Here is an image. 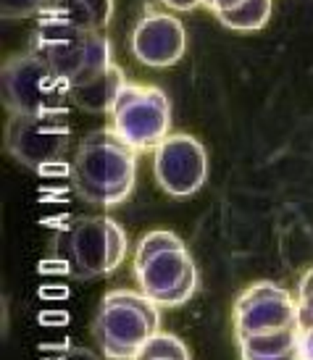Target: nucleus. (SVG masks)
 Here are the masks:
<instances>
[{
	"label": "nucleus",
	"mask_w": 313,
	"mask_h": 360,
	"mask_svg": "<svg viewBox=\"0 0 313 360\" xmlns=\"http://www.w3.org/2000/svg\"><path fill=\"white\" fill-rule=\"evenodd\" d=\"M155 331H161V308L132 290L108 292L92 321V334L108 360H134Z\"/></svg>",
	"instance_id": "nucleus-5"
},
{
	"label": "nucleus",
	"mask_w": 313,
	"mask_h": 360,
	"mask_svg": "<svg viewBox=\"0 0 313 360\" xmlns=\"http://www.w3.org/2000/svg\"><path fill=\"white\" fill-rule=\"evenodd\" d=\"M129 51L148 69H169L187 51V32L174 13H148L132 30Z\"/></svg>",
	"instance_id": "nucleus-11"
},
{
	"label": "nucleus",
	"mask_w": 313,
	"mask_h": 360,
	"mask_svg": "<svg viewBox=\"0 0 313 360\" xmlns=\"http://www.w3.org/2000/svg\"><path fill=\"white\" fill-rule=\"evenodd\" d=\"M290 323H300L298 297L274 281H255L234 302V334H237V340L261 334V331L282 329Z\"/></svg>",
	"instance_id": "nucleus-10"
},
{
	"label": "nucleus",
	"mask_w": 313,
	"mask_h": 360,
	"mask_svg": "<svg viewBox=\"0 0 313 360\" xmlns=\"http://www.w3.org/2000/svg\"><path fill=\"white\" fill-rule=\"evenodd\" d=\"M298 297H313V269L303 274V279L298 284Z\"/></svg>",
	"instance_id": "nucleus-22"
},
{
	"label": "nucleus",
	"mask_w": 313,
	"mask_h": 360,
	"mask_svg": "<svg viewBox=\"0 0 313 360\" xmlns=\"http://www.w3.org/2000/svg\"><path fill=\"white\" fill-rule=\"evenodd\" d=\"M153 176L166 195L177 200L192 198L208 179V155L200 140L192 134H169L153 150Z\"/></svg>",
	"instance_id": "nucleus-8"
},
{
	"label": "nucleus",
	"mask_w": 313,
	"mask_h": 360,
	"mask_svg": "<svg viewBox=\"0 0 313 360\" xmlns=\"http://www.w3.org/2000/svg\"><path fill=\"white\" fill-rule=\"evenodd\" d=\"M69 145V116H11L6 127V150L27 169L45 171L61 163Z\"/></svg>",
	"instance_id": "nucleus-7"
},
{
	"label": "nucleus",
	"mask_w": 313,
	"mask_h": 360,
	"mask_svg": "<svg viewBox=\"0 0 313 360\" xmlns=\"http://www.w3.org/2000/svg\"><path fill=\"white\" fill-rule=\"evenodd\" d=\"M56 360H95V355L87 350H69V352H63L61 358H56Z\"/></svg>",
	"instance_id": "nucleus-24"
},
{
	"label": "nucleus",
	"mask_w": 313,
	"mask_h": 360,
	"mask_svg": "<svg viewBox=\"0 0 313 360\" xmlns=\"http://www.w3.org/2000/svg\"><path fill=\"white\" fill-rule=\"evenodd\" d=\"M30 51L40 53L69 84L113 66V45L106 32L82 30L63 19H37Z\"/></svg>",
	"instance_id": "nucleus-4"
},
{
	"label": "nucleus",
	"mask_w": 313,
	"mask_h": 360,
	"mask_svg": "<svg viewBox=\"0 0 313 360\" xmlns=\"http://www.w3.org/2000/svg\"><path fill=\"white\" fill-rule=\"evenodd\" d=\"M203 6H205V8H211V6H213V0H203Z\"/></svg>",
	"instance_id": "nucleus-26"
},
{
	"label": "nucleus",
	"mask_w": 313,
	"mask_h": 360,
	"mask_svg": "<svg viewBox=\"0 0 313 360\" xmlns=\"http://www.w3.org/2000/svg\"><path fill=\"white\" fill-rule=\"evenodd\" d=\"M137 155L140 153L129 148L111 127L95 129L77 145L69 166V179L84 202L98 208H113L127 200L134 190Z\"/></svg>",
	"instance_id": "nucleus-1"
},
{
	"label": "nucleus",
	"mask_w": 313,
	"mask_h": 360,
	"mask_svg": "<svg viewBox=\"0 0 313 360\" xmlns=\"http://www.w3.org/2000/svg\"><path fill=\"white\" fill-rule=\"evenodd\" d=\"M3 105L11 116H69L71 84L40 53L11 56L0 74Z\"/></svg>",
	"instance_id": "nucleus-3"
},
{
	"label": "nucleus",
	"mask_w": 313,
	"mask_h": 360,
	"mask_svg": "<svg viewBox=\"0 0 313 360\" xmlns=\"http://www.w3.org/2000/svg\"><path fill=\"white\" fill-rule=\"evenodd\" d=\"M113 16V0H42L37 19H63L82 30L106 32Z\"/></svg>",
	"instance_id": "nucleus-13"
},
{
	"label": "nucleus",
	"mask_w": 313,
	"mask_h": 360,
	"mask_svg": "<svg viewBox=\"0 0 313 360\" xmlns=\"http://www.w3.org/2000/svg\"><path fill=\"white\" fill-rule=\"evenodd\" d=\"M174 248H184V242L169 229H155V231H148L140 242H137V248H134V260H132V266H142V263H148L151 258L155 255H161L166 250H174Z\"/></svg>",
	"instance_id": "nucleus-17"
},
{
	"label": "nucleus",
	"mask_w": 313,
	"mask_h": 360,
	"mask_svg": "<svg viewBox=\"0 0 313 360\" xmlns=\"http://www.w3.org/2000/svg\"><path fill=\"white\" fill-rule=\"evenodd\" d=\"M124 87H127V77L113 63L95 77L74 82L71 84V103L84 113H111Z\"/></svg>",
	"instance_id": "nucleus-12"
},
{
	"label": "nucleus",
	"mask_w": 313,
	"mask_h": 360,
	"mask_svg": "<svg viewBox=\"0 0 313 360\" xmlns=\"http://www.w3.org/2000/svg\"><path fill=\"white\" fill-rule=\"evenodd\" d=\"M240 3H245V0H213V6L208 11L211 13H222V11H232V8H237Z\"/></svg>",
	"instance_id": "nucleus-23"
},
{
	"label": "nucleus",
	"mask_w": 313,
	"mask_h": 360,
	"mask_svg": "<svg viewBox=\"0 0 313 360\" xmlns=\"http://www.w3.org/2000/svg\"><path fill=\"white\" fill-rule=\"evenodd\" d=\"M298 319L300 326H313V297H298Z\"/></svg>",
	"instance_id": "nucleus-20"
},
{
	"label": "nucleus",
	"mask_w": 313,
	"mask_h": 360,
	"mask_svg": "<svg viewBox=\"0 0 313 360\" xmlns=\"http://www.w3.org/2000/svg\"><path fill=\"white\" fill-rule=\"evenodd\" d=\"M300 323H290L282 329L261 331V334H253V337H243L237 340L240 347V358H266V355H282L298 347L300 340Z\"/></svg>",
	"instance_id": "nucleus-14"
},
{
	"label": "nucleus",
	"mask_w": 313,
	"mask_h": 360,
	"mask_svg": "<svg viewBox=\"0 0 313 360\" xmlns=\"http://www.w3.org/2000/svg\"><path fill=\"white\" fill-rule=\"evenodd\" d=\"M298 358L313 360V326L300 329V340H298Z\"/></svg>",
	"instance_id": "nucleus-19"
},
{
	"label": "nucleus",
	"mask_w": 313,
	"mask_h": 360,
	"mask_svg": "<svg viewBox=\"0 0 313 360\" xmlns=\"http://www.w3.org/2000/svg\"><path fill=\"white\" fill-rule=\"evenodd\" d=\"M158 360H163V358H158Z\"/></svg>",
	"instance_id": "nucleus-27"
},
{
	"label": "nucleus",
	"mask_w": 313,
	"mask_h": 360,
	"mask_svg": "<svg viewBox=\"0 0 313 360\" xmlns=\"http://www.w3.org/2000/svg\"><path fill=\"white\" fill-rule=\"evenodd\" d=\"M243 360H300L298 358V347L290 352H282V355H266V358H243Z\"/></svg>",
	"instance_id": "nucleus-25"
},
{
	"label": "nucleus",
	"mask_w": 313,
	"mask_h": 360,
	"mask_svg": "<svg viewBox=\"0 0 313 360\" xmlns=\"http://www.w3.org/2000/svg\"><path fill=\"white\" fill-rule=\"evenodd\" d=\"M161 3L172 11V13H190V11H195L198 6H203V0H161Z\"/></svg>",
	"instance_id": "nucleus-21"
},
{
	"label": "nucleus",
	"mask_w": 313,
	"mask_h": 360,
	"mask_svg": "<svg viewBox=\"0 0 313 360\" xmlns=\"http://www.w3.org/2000/svg\"><path fill=\"white\" fill-rule=\"evenodd\" d=\"M190 360V350L179 337L174 334H163L155 331L151 340L140 347V352L134 355V360Z\"/></svg>",
	"instance_id": "nucleus-16"
},
{
	"label": "nucleus",
	"mask_w": 313,
	"mask_h": 360,
	"mask_svg": "<svg viewBox=\"0 0 313 360\" xmlns=\"http://www.w3.org/2000/svg\"><path fill=\"white\" fill-rule=\"evenodd\" d=\"M272 8H274L272 0H245V3L237 6V8L216 13V19L222 21L226 30L258 32L269 24V19H272Z\"/></svg>",
	"instance_id": "nucleus-15"
},
{
	"label": "nucleus",
	"mask_w": 313,
	"mask_h": 360,
	"mask_svg": "<svg viewBox=\"0 0 313 360\" xmlns=\"http://www.w3.org/2000/svg\"><path fill=\"white\" fill-rule=\"evenodd\" d=\"M53 252L74 279H101L124 263L129 240L111 216H82L56 234Z\"/></svg>",
	"instance_id": "nucleus-2"
},
{
	"label": "nucleus",
	"mask_w": 313,
	"mask_h": 360,
	"mask_svg": "<svg viewBox=\"0 0 313 360\" xmlns=\"http://www.w3.org/2000/svg\"><path fill=\"white\" fill-rule=\"evenodd\" d=\"M40 3L42 0H3L0 3V16H3V21L32 19V16L40 13Z\"/></svg>",
	"instance_id": "nucleus-18"
},
{
	"label": "nucleus",
	"mask_w": 313,
	"mask_h": 360,
	"mask_svg": "<svg viewBox=\"0 0 313 360\" xmlns=\"http://www.w3.org/2000/svg\"><path fill=\"white\" fill-rule=\"evenodd\" d=\"M111 129L137 153L155 150L172 134V103L155 84L127 82L111 110Z\"/></svg>",
	"instance_id": "nucleus-6"
},
{
	"label": "nucleus",
	"mask_w": 313,
	"mask_h": 360,
	"mask_svg": "<svg viewBox=\"0 0 313 360\" xmlns=\"http://www.w3.org/2000/svg\"><path fill=\"white\" fill-rule=\"evenodd\" d=\"M142 295L158 308H177L190 300L198 290V269L187 248H174L151 258L142 266H132Z\"/></svg>",
	"instance_id": "nucleus-9"
}]
</instances>
